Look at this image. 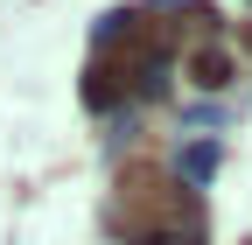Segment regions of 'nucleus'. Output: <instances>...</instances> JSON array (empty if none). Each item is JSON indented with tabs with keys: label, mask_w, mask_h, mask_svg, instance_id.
Returning <instances> with one entry per match:
<instances>
[{
	"label": "nucleus",
	"mask_w": 252,
	"mask_h": 245,
	"mask_svg": "<svg viewBox=\"0 0 252 245\" xmlns=\"http://www.w3.org/2000/svg\"><path fill=\"white\" fill-rule=\"evenodd\" d=\"M189 77H196L203 91H217V84H224V77H231V56H224V49H203V56H196V63H189Z\"/></svg>",
	"instance_id": "obj_1"
},
{
	"label": "nucleus",
	"mask_w": 252,
	"mask_h": 245,
	"mask_svg": "<svg viewBox=\"0 0 252 245\" xmlns=\"http://www.w3.org/2000/svg\"><path fill=\"white\" fill-rule=\"evenodd\" d=\"M140 245H189L182 231H140Z\"/></svg>",
	"instance_id": "obj_2"
}]
</instances>
